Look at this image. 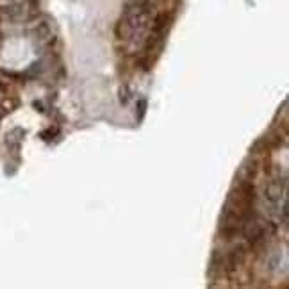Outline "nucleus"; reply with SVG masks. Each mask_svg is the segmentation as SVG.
<instances>
[{
	"label": "nucleus",
	"mask_w": 289,
	"mask_h": 289,
	"mask_svg": "<svg viewBox=\"0 0 289 289\" xmlns=\"http://www.w3.org/2000/svg\"><path fill=\"white\" fill-rule=\"evenodd\" d=\"M253 202H255V187L248 179L241 180L230 191L221 212L220 228L227 239H232L237 232H241L243 223L253 214Z\"/></svg>",
	"instance_id": "f257e3e1"
}]
</instances>
